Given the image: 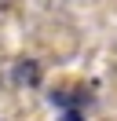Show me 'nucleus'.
I'll return each instance as SVG.
<instances>
[{"label": "nucleus", "mask_w": 117, "mask_h": 121, "mask_svg": "<svg viewBox=\"0 0 117 121\" xmlns=\"http://www.w3.org/2000/svg\"><path fill=\"white\" fill-rule=\"evenodd\" d=\"M15 77H18L22 84H37L40 81V66H37V62H18V66H15Z\"/></svg>", "instance_id": "nucleus-1"}, {"label": "nucleus", "mask_w": 117, "mask_h": 121, "mask_svg": "<svg viewBox=\"0 0 117 121\" xmlns=\"http://www.w3.org/2000/svg\"><path fill=\"white\" fill-rule=\"evenodd\" d=\"M62 121H84V114H80V106H66Z\"/></svg>", "instance_id": "nucleus-2"}]
</instances>
